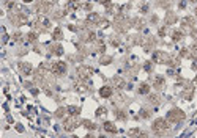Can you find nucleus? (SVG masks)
I'll return each mask as SVG.
<instances>
[{
    "instance_id": "obj_3",
    "label": "nucleus",
    "mask_w": 197,
    "mask_h": 138,
    "mask_svg": "<svg viewBox=\"0 0 197 138\" xmlns=\"http://www.w3.org/2000/svg\"><path fill=\"white\" fill-rule=\"evenodd\" d=\"M185 119V113L181 112L180 108H172L170 112L167 113V121L172 122V124H178Z\"/></svg>"
},
{
    "instance_id": "obj_9",
    "label": "nucleus",
    "mask_w": 197,
    "mask_h": 138,
    "mask_svg": "<svg viewBox=\"0 0 197 138\" xmlns=\"http://www.w3.org/2000/svg\"><path fill=\"white\" fill-rule=\"evenodd\" d=\"M11 21L17 25H22L27 22V14L25 13H16V14H11Z\"/></svg>"
},
{
    "instance_id": "obj_17",
    "label": "nucleus",
    "mask_w": 197,
    "mask_h": 138,
    "mask_svg": "<svg viewBox=\"0 0 197 138\" xmlns=\"http://www.w3.org/2000/svg\"><path fill=\"white\" fill-rule=\"evenodd\" d=\"M112 93H114V90L111 86H103V88L99 90V96H101V97H111Z\"/></svg>"
},
{
    "instance_id": "obj_35",
    "label": "nucleus",
    "mask_w": 197,
    "mask_h": 138,
    "mask_svg": "<svg viewBox=\"0 0 197 138\" xmlns=\"http://www.w3.org/2000/svg\"><path fill=\"white\" fill-rule=\"evenodd\" d=\"M129 135H142V137H145V133L140 132L139 129H131V130H129Z\"/></svg>"
},
{
    "instance_id": "obj_13",
    "label": "nucleus",
    "mask_w": 197,
    "mask_h": 138,
    "mask_svg": "<svg viewBox=\"0 0 197 138\" xmlns=\"http://www.w3.org/2000/svg\"><path fill=\"white\" fill-rule=\"evenodd\" d=\"M49 8H51V3H49V2H40V3H36V10H38L40 13H47Z\"/></svg>"
},
{
    "instance_id": "obj_10",
    "label": "nucleus",
    "mask_w": 197,
    "mask_h": 138,
    "mask_svg": "<svg viewBox=\"0 0 197 138\" xmlns=\"http://www.w3.org/2000/svg\"><path fill=\"white\" fill-rule=\"evenodd\" d=\"M99 22H101V16L98 13H90L87 16V24L88 25H99Z\"/></svg>"
},
{
    "instance_id": "obj_29",
    "label": "nucleus",
    "mask_w": 197,
    "mask_h": 138,
    "mask_svg": "<svg viewBox=\"0 0 197 138\" xmlns=\"http://www.w3.org/2000/svg\"><path fill=\"white\" fill-rule=\"evenodd\" d=\"M115 118H118L120 121H125L128 116H126V113L123 112V110H115Z\"/></svg>"
},
{
    "instance_id": "obj_23",
    "label": "nucleus",
    "mask_w": 197,
    "mask_h": 138,
    "mask_svg": "<svg viewBox=\"0 0 197 138\" xmlns=\"http://www.w3.org/2000/svg\"><path fill=\"white\" fill-rule=\"evenodd\" d=\"M77 8H81L79 0H70L68 2V10H77Z\"/></svg>"
},
{
    "instance_id": "obj_47",
    "label": "nucleus",
    "mask_w": 197,
    "mask_h": 138,
    "mask_svg": "<svg viewBox=\"0 0 197 138\" xmlns=\"http://www.w3.org/2000/svg\"><path fill=\"white\" fill-rule=\"evenodd\" d=\"M194 13H196V16H197V8H196V11H194Z\"/></svg>"
},
{
    "instance_id": "obj_26",
    "label": "nucleus",
    "mask_w": 197,
    "mask_h": 138,
    "mask_svg": "<svg viewBox=\"0 0 197 138\" xmlns=\"http://www.w3.org/2000/svg\"><path fill=\"white\" fill-rule=\"evenodd\" d=\"M52 36H54V39H55V41H60V39L63 38V35H62V28H60V27H57V28L54 30Z\"/></svg>"
},
{
    "instance_id": "obj_1",
    "label": "nucleus",
    "mask_w": 197,
    "mask_h": 138,
    "mask_svg": "<svg viewBox=\"0 0 197 138\" xmlns=\"http://www.w3.org/2000/svg\"><path fill=\"white\" fill-rule=\"evenodd\" d=\"M114 27H115L117 31L125 33V31H128V28L131 27V22L126 19V16L123 14V13H118L115 16V19H114Z\"/></svg>"
},
{
    "instance_id": "obj_48",
    "label": "nucleus",
    "mask_w": 197,
    "mask_h": 138,
    "mask_svg": "<svg viewBox=\"0 0 197 138\" xmlns=\"http://www.w3.org/2000/svg\"><path fill=\"white\" fill-rule=\"evenodd\" d=\"M194 82H196V83H197V77H196V79H194Z\"/></svg>"
},
{
    "instance_id": "obj_25",
    "label": "nucleus",
    "mask_w": 197,
    "mask_h": 138,
    "mask_svg": "<svg viewBox=\"0 0 197 138\" xmlns=\"http://www.w3.org/2000/svg\"><path fill=\"white\" fill-rule=\"evenodd\" d=\"M192 94H194V88H186V91H183V93H181V96L186 100H189L192 97Z\"/></svg>"
},
{
    "instance_id": "obj_39",
    "label": "nucleus",
    "mask_w": 197,
    "mask_h": 138,
    "mask_svg": "<svg viewBox=\"0 0 197 138\" xmlns=\"http://www.w3.org/2000/svg\"><path fill=\"white\" fill-rule=\"evenodd\" d=\"M111 61H112V57H107V55L101 58V64H109Z\"/></svg>"
},
{
    "instance_id": "obj_4",
    "label": "nucleus",
    "mask_w": 197,
    "mask_h": 138,
    "mask_svg": "<svg viewBox=\"0 0 197 138\" xmlns=\"http://www.w3.org/2000/svg\"><path fill=\"white\" fill-rule=\"evenodd\" d=\"M51 72L54 75H63L66 72V63H63V61H55V63H52L51 64Z\"/></svg>"
},
{
    "instance_id": "obj_8",
    "label": "nucleus",
    "mask_w": 197,
    "mask_h": 138,
    "mask_svg": "<svg viewBox=\"0 0 197 138\" xmlns=\"http://www.w3.org/2000/svg\"><path fill=\"white\" fill-rule=\"evenodd\" d=\"M77 127V121H76V116H71V118H68L63 121V129H65L66 132H71V130H74V129Z\"/></svg>"
},
{
    "instance_id": "obj_38",
    "label": "nucleus",
    "mask_w": 197,
    "mask_h": 138,
    "mask_svg": "<svg viewBox=\"0 0 197 138\" xmlns=\"http://www.w3.org/2000/svg\"><path fill=\"white\" fill-rule=\"evenodd\" d=\"M76 88H77V91H81V93H87V91H88V88H87V86H85L84 83L77 85V86H76Z\"/></svg>"
},
{
    "instance_id": "obj_42",
    "label": "nucleus",
    "mask_w": 197,
    "mask_h": 138,
    "mask_svg": "<svg viewBox=\"0 0 197 138\" xmlns=\"http://www.w3.org/2000/svg\"><path fill=\"white\" fill-rule=\"evenodd\" d=\"M13 39H14V41H21V39H22V35L19 33V31H17V33L13 35Z\"/></svg>"
},
{
    "instance_id": "obj_41",
    "label": "nucleus",
    "mask_w": 197,
    "mask_h": 138,
    "mask_svg": "<svg viewBox=\"0 0 197 138\" xmlns=\"http://www.w3.org/2000/svg\"><path fill=\"white\" fill-rule=\"evenodd\" d=\"M180 55L181 57H191V52H189V49H181Z\"/></svg>"
},
{
    "instance_id": "obj_45",
    "label": "nucleus",
    "mask_w": 197,
    "mask_h": 138,
    "mask_svg": "<svg viewBox=\"0 0 197 138\" xmlns=\"http://www.w3.org/2000/svg\"><path fill=\"white\" fill-rule=\"evenodd\" d=\"M99 3H103V5H111V0H99Z\"/></svg>"
},
{
    "instance_id": "obj_36",
    "label": "nucleus",
    "mask_w": 197,
    "mask_h": 138,
    "mask_svg": "<svg viewBox=\"0 0 197 138\" xmlns=\"http://www.w3.org/2000/svg\"><path fill=\"white\" fill-rule=\"evenodd\" d=\"M66 112H68L66 108H58L57 112H55V116H57V118H62V116H63V115H65Z\"/></svg>"
},
{
    "instance_id": "obj_22",
    "label": "nucleus",
    "mask_w": 197,
    "mask_h": 138,
    "mask_svg": "<svg viewBox=\"0 0 197 138\" xmlns=\"http://www.w3.org/2000/svg\"><path fill=\"white\" fill-rule=\"evenodd\" d=\"M66 110H68V113H70L71 116H77V115L81 113V108L79 107H74V105H70Z\"/></svg>"
},
{
    "instance_id": "obj_18",
    "label": "nucleus",
    "mask_w": 197,
    "mask_h": 138,
    "mask_svg": "<svg viewBox=\"0 0 197 138\" xmlns=\"http://www.w3.org/2000/svg\"><path fill=\"white\" fill-rule=\"evenodd\" d=\"M103 129L106 132H109V133H117V127L114 126V122H111V121H106L103 124Z\"/></svg>"
},
{
    "instance_id": "obj_46",
    "label": "nucleus",
    "mask_w": 197,
    "mask_h": 138,
    "mask_svg": "<svg viewBox=\"0 0 197 138\" xmlns=\"http://www.w3.org/2000/svg\"><path fill=\"white\" fill-rule=\"evenodd\" d=\"M166 35V28H159V36H164Z\"/></svg>"
},
{
    "instance_id": "obj_21",
    "label": "nucleus",
    "mask_w": 197,
    "mask_h": 138,
    "mask_svg": "<svg viewBox=\"0 0 197 138\" xmlns=\"http://www.w3.org/2000/svg\"><path fill=\"white\" fill-rule=\"evenodd\" d=\"M51 53L52 55H62L63 53V47L60 44H52L51 46Z\"/></svg>"
},
{
    "instance_id": "obj_43",
    "label": "nucleus",
    "mask_w": 197,
    "mask_h": 138,
    "mask_svg": "<svg viewBox=\"0 0 197 138\" xmlns=\"http://www.w3.org/2000/svg\"><path fill=\"white\" fill-rule=\"evenodd\" d=\"M144 68H145V71H148V72H150V71H152V61H147Z\"/></svg>"
},
{
    "instance_id": "obj_20",
    "label": "nucleus",
    "mask_w": 197,
    "mask_h": 138,
    "mask_svg": "<svg viewBox=\"0 0 197 138\" xmlns=\"http://www.w3.org/2000/svg\"><path fill=\"white\" fill-rule=\"evenodd\" d=\"M137 93H139V94H148L150 93V85L145 83V82H144V83H140L139 88H137Z\"/></svg>"
},
{
    "instance_id": "obj_6",
    "label": "nucleus",
    "mask_w": 197,
    "mask_h": 138,
    "mask_svg": "<svg viewBox=\"0 0 197 138\" xmlns=\"http://www.w3.org/2000/svg\"><path fill=\"white\" fill-rule=\"evenodd\" d=\"M155 46H156V39L152 38V36H148V38L142 39V47H144L145 52H152L155 49Z\"/></svg>"
},
{
    "instance_id": "obj_37",
    "label": "nucleus",
    "mask_w": 197,
    "mask_h": 138,
    "mask_svg": "<svg viewBox=\"0 0 197 138\" xmlns=\"http://www.w3.org/2000/svg\"><path fill=\"white\" fill-rule=\"evenodd\" d=\"M111 44L117 47V46H120V39H118L117 36H111Z\"/></svg>"
},
{
    "instance_id": "obj_12",
    "label": "nucleus",
    "mask_w": 197,
    "mask_h": 138,
    "mask_svg": "<svg viewBox=\"0 0 197 138\" xmlns=\"http://www.w3.org/2000/svg\"><path fill=\"white\" fill-rule=\"evenodd\" d=\"M112 83H114V86H115L117 90H123L126 86V82L122 79V77H114V80H112Z\"/></svg>"
},
{
    "instance_id": "obj_30",
    "label": "nucleus",
    "mask_w": 197,
    "mask_h": 138,
    "mask_svg": "<svg viewBox=\"0 0 197 138\" xmlns=\"http://www.w3.org/2000/svg\"><path fill=\"white\" fill-rule=\"evenodd\" d=\"M82 126H84L85 129H91V130H93V129H96V126L91 121H87V119H84V121H82Z\"/></svg>"
},
{
    "instance_id": "obj_7",
    "label": "nucleus",
    "mask_w": 197,
    "mask_h": 138,
    "mask_svg": "<svg viewBox=\"0 0 197 138\" xmlns=\"http://www.w3.org/2000/svg\"><path fill=\"white\" fill-rule=\"evenodd\" d=\"M91 72L93 71H91L88 66H79L77 68V77H79L81 80H87L91 75Z\"/></svg>"
},
{
    "instance_id": "obj_33",
    "label": "nucleus",
    "mask_w": 197,
    "mask_h": 138,
    "mask_svg": "<svg viewBox=\"0 0 197 138\" xmlns=\"http://www.w3.org/2000/svg\"><path fill=\"white\" fill-rule=\"evenodd\" d=\"M170 0H159V2H158V5L159 6H162V8H169V6H170Z\"/></svg>"
},
{
    "instance_id": "obj_27",
    "label": "nucleus",
    "mask_w": 197,
    "mask_h": 138,
    "mask_svg": "<svg viewBox=\"0 0 197 138\" xmlns=\"http://www.w3.org/2000/svg\"><path fill=\"white\" fill-rule=\"evenodd\" d=\"M172 39L175 41V43H177V41H180V39H183V31H180V30H175V31L172 33Z\"/></svg>"
},
{
    "instance_id": "obj_24",
    "label": "nucleus",
    "mask_w": 197,
    "mask_h": 138,
    "mask_svg": "<svg viewBox=\"0 0 197 138\" xmlns=\"http://www.w3.org/2000/svg\"><path fill=\"white\" fill-rule=\"evenodd\" d=\"M131 24L134 25V27H136L137 30H140L142 27H144V21H142V19H139V17H134V19L131 21Z\"/></svg>"
},
{
    "instance_id": "obj_5",
    "label": "nucleus",
    "mask_w": 197,
    "mask_h": 138,
    "mask_svg": "<svg viewBox=\"0 0 197 138\" xmlns=\"http://www.w3.org/2000/svg\"><path fill=\"white\" fill-rule=\"evenodd\" d=\"M169 58L170 57L167 55V52H162V50H155V53H153V61L158 64H167Z\"/></svg>"
},
{
    "instance_id": "obj_19",
    "label": "nucleus",
    "mask_w": 197,
    "mask_h": 138,
    "mask_svg": "<svg viewBox=\"0 0 197 138\" xmlns=\"http://www.w3.org/2000/svg\"><path fill=\"white\" fill-rule=\"evenodd\" d=\"M177 22V14L175 13H167L166 14V25H172Z\"/></svg>"
},
{
    "instance_id": "obj_14",
    "label": "nucleus",
    "mask_w": 197,
    "mask_h": 138,
    "mask_svg": "<svg viewBox=\"0 0 197 138\" xmlns=\"http://www.w3.org/2000/svg\"><path fill=\"white\" fill-rule=\"evenodd\" d=\"M81 39L85 41V43H91V41L96 39V35L93 33V31H85V33L81 36Z\"/></svg>"
},
{
    "instance_id": "obj_34",
    "label": "nucleus",
    "mask_w": 197,
    "mask_h": 138,
    "mask_svg": "<svg viewBox=\"0 0 197 138\" xmlns=\"http://www.w3.org/2000/svg\"><path fill=\"white\" fill-rule=\"evenodd\" d=\"M139 118H144V119L150 118V110H140V115H139Z\"/></svg>"
},
{
    "instance_id": "obj_32",
    "label": "nucleus",
    "mask_w": 197,
    "mask_h": 138,
    "mask_svg": "<svg viewBox=\"0 0 197 138\" xmlns=\"http://www.w3.org/2000/svg\"><path fill=\"white\" fill-rule=\"evenodd\" d=\"M104 49H106V46H104L103 41H96V50L98 52H104Z\"/></svg>"
},
{
    "instance_id": "obj_15",
    "label": "nucleus",
    "mask_w": 197,
    "mask_h": 138,
    "mask_svg": "<svg viewBox=\"0 0 197 138\" xmlns=\"http://www.w3.org/2000/svg\"><path fill=\"white\" fill-rule=\"evenodd\" d=\"M19 69H21V72L22 74H25V75H29L30 72H32V64L30 63H19Z\"/></svg>"
},
{
    "instance_id": "obj_44",
    "label": "nucleus",
    "mask_w": 197,
    "mask_h": 138,
    "mask_svg": "<svg viewBox=\"0 0 197 138\" xmlns=\"http://www.w3.org/2000/svg\"><path fill=\"white\" fill-rule=\"evenodd\" d=\"M191 36L197 41V28H192V30H191Z\"/></svg>"
},
{
    "instance_id": "obj_31",
    "label": "nucleus",
    "mask_w": 197,
    "mask_h": 138,
    "mask_svg": "<svg viewBox=\"0 0 197 138\" xmlns=\"http://www.w3.org/2000/svg\"><path fill=\"white\" fill-rule=\"evenodd\" d=\"M36 39H38V35H36L35 31H30V33L27 35V41H30V43H35Z\"/></svg>"
},
{
    "instance_id": "obj_40",
    "label": "nucleus",
    "mask_w": 197,
    "mask_h": 138,
    "mask_svg": "<svg viewBox=\"0 0 197 138\" xmlns=\"http://www.w3.org/2000/svg\"><path fill=\"white\" fill-rule=\"evenodd\" d=\"M103 115H106V108L104 107H99L96 110V116H103Z\"/></svg>"
},
{
    "instance_id": "obj_16",
    "label": "nucleus",
    "mask_w": 197,
    "mask_h": 138,
    "mask_svg": "<svg viewBox=\"0 0 197 138\" xmlns=\"http://www.w3.org/2000/svg\"><path fill=\"white\" fill-rule=\"evenodd\" d=\"M196 24V21H194V17H185V19H181V25H183V28H191L192 25Z\"/></svg>"
},
{
    "instance_id": "obj_28",
    "label": "nucleus",
    "mask_w": 197,
    "mask_h": 138,
    "mask_svg": "<svg viewBox=\"0 0 197 138\" xmlns=\"http://www.w3.org/2000/svg\"><path fill=\"white\" fill-rule=\"evenodd\" d=\"M148 102L152 104V105H158V104H159V96H158V94L148 96Z\"/></svg>"
},
{
    "instance_id": "obj_2",
    "label": "nucleus",
    "mask_w": 197,
    "mask_h": 138,
    "mask_svg": "<svg viewBox=\"0 0 197 138\" xmlns=\"http://www.w3.org/2000/svg\"><path fill=\"white\" fill-rule=\"evenodd\" d=\"M152 130L156 133V135H162V133H166L169 130V121L164 118H158L155 119L153 126H152Z\"/></svg>"
},
{
    "instance_id": "obj_11",
    "label": "nucleus",
    "mask_w": 197,
    "mask_h": 138,
    "mask_svg": "<svg viewBox=\"0 0 197 138\" xmlns=\"http://www.w3.org/2000/svg\"><path fill=\"white\" fill-rule=\"evenodd\" d=\"M164 83H166V79H164L162 75H155L153 77V86L156 90H161L164 86Z\"/></svg>"
}]
</instances>
